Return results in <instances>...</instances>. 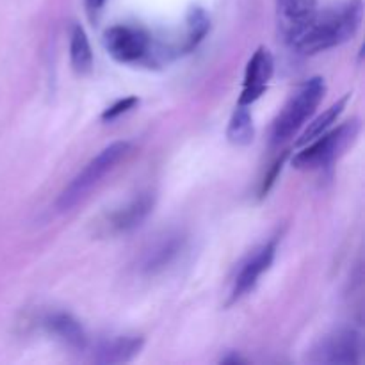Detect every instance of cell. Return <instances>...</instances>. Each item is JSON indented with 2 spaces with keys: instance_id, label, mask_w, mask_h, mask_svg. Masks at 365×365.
<instances>
[{
  "instance_id": "1",
  "label": "cell",
  "mask_w": 365,
  "mask_h": 365,
  "mask_svg": "<svg viewBox=\"0 0 365 365\" xmlns=\"http://www.w3.org/2000/svg\"><path fill=\"white\" fill-rule=\"evenodd\" d=\"M362 18V0H348L339 6L317 11L316 16L289 41V45L299 53H309V56L335 48L356 34Z\"/></svg>"
},
{
  "instance_id": "2",
  "label": "cell",
  "mask_w": 365,
  "mask_h": 365,
  "mask_svg": "<svg viewBox=\"0 0 365 365\" xmlns=\"http://www.w3.org/2000/svg\"><path fill=\"white\" fill-rule=\"evenodd\" d=\"M130 152V143L128 141H116L110 143L109 146L102 150L96 157H93L84 170L63 189V192L57 198V210L59 212H66L71 210L78 202L86 198L91 192L93 187L102 182L109 171L116 168V164L123 159L127 153Z\"/></svg>"
},
{
  "instance_id": "3",
  "label": "cell",
  "mask_w": 365,
  "mask_h": 365,
  "mask_svg": "<svg viewBox=\"0 0 365 365\" xmlns=\"http://www.w3.org/2000/svg\"><path fill=\"white\" fill-rule=\"evenodd\" d=\"M324 93H327V82L323 77H312L299 86L298 91L292 95L287 106L284 107L278 118L274 120L273 125V143L280 145L291 139L299 128L305 125L317 109V106L323 100Z\"/></svg>"
},
{
  "instance_id": "4",
  "label": "cell",
  "mask_w": 365,
  "mask_h": 365,
  "mask_svg": "<svg viewBox=\"0 0 365 365\" xmlns=\"http://www.w3.org/2000/svg\"><path fill=\"white\" fill-rule=\"evenodd\" d=\"M359 132V120L346 121L334 130H327L314 141L307 143L302 152L296 153L292 166L298 170H319V168L328 166L355 141Z\"/></svg>"
},
{
  "instance_id": "5",
  "label": "cell",
  "mask_w": 365,
  "mask_h": 365,
  "mask_svg": "<svg viewBox=\"0 0 365 365\" xmlns=\"http://www.w3.org/2000/svg\"><path fill=\"white\" fill-rule=\"evenodd\" d=\"M103 46L114 61L121 64L152 63L157 56L152 36L135 25H113L103 32Z\"/></svg>"
},
{
  "instance_id": "6",
  "label": "cell",
  "mask_w": 365,
  "mask_h": 365,
  "mask_svg": "<svg viewBox=\"0 0 365 365\" xmlns=\"http://www.w3.org/2000/svg\"><path fill=\"white\" fill-rule=\"evenodd\" d=\"M360 355H362V339H360L359 331L342 328V330L327 335L314 348L310 360L314 364L353 365L359 364Z\"/></svg>"
},
{
  "instance_id": "7",
  "label": "cell",
  "mask_w": 365,
  "mask_h": 365,
  "mask_svg": "<svg viewBox=\"0 0 365 365\" xmlns=\"http://www.w3.org/2000/svg\"><path fill=\"white\" fill-rule=\"evenodd\" d=\"M274 71V59L271 52L264 46H260L252 59L248 61L245 73V82H242V91L239 96L241 106H252L253 102L260 98L269 84L271 77Z\"/></svg>"
},
{
  "instance_id": "8",
  "label": "cell",
  "mask_w": 365,
  "mask_h": 365,
  "mask_svg": "<svg viewBox=\"0 0 365 365\" xmlns=\"http://www.w3.org/2000/svg\"><path fill=\"white\" fill-rule=\"evenodd\" d=\"M274 255H277V245L274 242H266L260 248H257L248 259L239 267V273L234 280L232 287V302H237L242 296L252 292L255 289L259 278L266 273L273 264Z\"/></svg>"
},
{
  "instance_id": "9",
  "label": "cell",
  "mask_w": 365,
  "mask_h": 365,
  "mask_svg": "<svg viewBox=\"0 0 365 365\" xmlns=\"http://www.w3.org/2000/svg\"><path fill=\"white\" fill-rule=\"evenodd\" d=\"M153 205H155V196L152 192H141L106 217L103 221L106 230L109 234H128L135 230L152 214Z\"/></svg>"
},
{
  "instance_id": "10",
  "label": "cell",
  "mask_w": 365,
  "mask_h": 365,
  "mask_svg": "<svg viewBox=\"0 0 365 365\" xmlns=\"http://www.w3.org/2000/svg\"><path fill=\"white\" fill-rule=\"evenodd\" d=\"M182 250H184V237L180 234L163 235L143 252L139 269L146 274L159 273L180 255Z\"/></svg>"
},
{
  "instance_id": "11",
  "label": "cell",
  "mask_w": 365,
  "mask_h": 365,
  "mask_svg": "<svg viewBox=\"0 0 365 365\" xmlns=\"http://www.w3.org/2000/svg\"><path fill=\"white\" fill-rule=\"evenodd\" d=\"M278 24L287 43L316 16L317 0H277Z\"/></svg>"
},
{
  "instance_id": "12",
  "label": "cell",
  "mask_w": 365,
  "mask_h": 365,
  "mask_svg": "<svg viewBox=\"0 0 365 365\" xmlns=\"http://www.w3.org/2000/svg\"><path fill=\"white\" fill-rule=\"evenodd\" d=\"M141 337L135 335H123V337L107 339L102 341L95 349V362L98 364H125L130 362L143 349Z\"/></svg>"
},
{
  "instance_id": "13",
  "label": "cell",
  "mask_w": 365,
  "mask_h": 365,
  "mask_svg": "<svg viewBox=\"0 0 365 365\" xmlns=\"http://www.w3.org/2000/svg\"><path fill=\"white\" fill-rule=\"evenodd\" d=\"M46 330L56 335L59 341L73 349H84L88 346V335H86L82 324L75 319L71 314L53 312L45 319Z\"/></svg>"
},
{
  "instance_id": "14",
  "label": "cell",
  "mask_w": 365,
  "mask_h": 365,
  "mask_svg": "<svg viewBox=\"0 0 365 365\" xmlns=\"http://www.w3.org/2000/svg\"><path fill=\"white\" fill-rule=\"evenodd\" d=\"M70 61L78 75H88L93 70V50L88 34L78 24L70 29Z\"/></svg>"
},
{
  "instance_id": "15",
  "label": "cell",
  "mask_w": 365,
  "mask_h": 365,
  "mask_svg": "<svg viewBox=\"0 0 365 365\" xmlns=\"http://www.w3.org/2000/svg\"><path fill=\"white\" fill-rule=\"evenodd\" d=\"M210 29V18L207 16L205 11L202 7H192L187 14V20H185V32L184 38H182L180 46H178V52H191L196 46L200 45L205 34Z\"/></svg>"
},
{
  "instance_id": "16",
  "label": "cell",
  "mask_w": 365,
  "mask_h": 365,
  "mask_svg": "<svg viewBox=\"0 0 365 365\" xmlns=\"http://www.w3.org/2000/svg\"><path fill=\"white\" fill-rule=\"evenodd\" d=\"M255 128H253V118L248 106L239 103L230 118V123L227 128V138L235 146H248L253 141Z\"/></svg>"
},
{
  "instance_id": "17",
  "label": "cell",
  "mask_w": 365,
  "mask_h": 365,
  "mask_svg": "<svg viewBox=\"0 0 365 365\" xmlns=\"http://www.w3.org/2000/svg\"><path fill=\"white\" fill-rule=\"evenodd\" d=\"M348 98L349 96H342L341 100H337V102L334 103V106L328 107L327 110H324L323 114H319V116L316 118V120L312 121V123H309V127L303 130L302 138L298 139V146H305L307 143L314 141L316 138H319L321 134H324L327 130H330L331 125L337 121V118L341 116L342 110H344L346 103H348Z\"/></svg>"
},
{
  "instance_id": "18",
  "label": "cell",
  "mask_w": 365,
  "mask_h": 365,
  "mask_svg": "<svg viewBox=\"0 0 365 365\" xmlns=\"http://www.w3.org/2000/svg\"><path fill=\"white\" fill-rule=\"evenodd\" d=\"M138 103H139V100L135 98V96H127V98H123V100H118L116 103H113V106L107 107V109L103 110L102 120L103 121L116 120V118H120L121 114H125V113H128V110L134 109Z\"/></svg>"
},
{
  "instance_id": "19",
  "label": "cell",
  "mask_w": 365,
  "mask_h": 365,
  "mask_svg": "<svg viewBox=\"0 0 365 365\" xmlns=\"http://www.w3.org/2000/svg\"><path fill=\"white\" fill-rule=\"evenodd\" d=\"M285 157H287V152H285L284 155H282L280 159H278L277 163H274L273 166H271V170L267 171V175H266V177H264L262 185H260V196H266L267 192H269V189L273 187V184H274V182H277V178H278V173H280L282 166H284Z\"/></svg>"
},
{
  "instance_id": "20",
  "label": "cell",
  "mask_w": 365,
  "mask_h": 365,
  "mask_svg": "<svg viewBox=\"0 0 365 365\" xmlns=\"http://www.w3.org/2000/svg\"><path fill=\"white\" fill-rule=\"evenodd\" d=\"M106 0H86V7H88V13L91 18H96V14L102 11Z\"/></svg>"
}]
</instances>
